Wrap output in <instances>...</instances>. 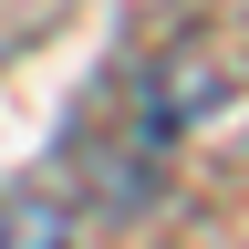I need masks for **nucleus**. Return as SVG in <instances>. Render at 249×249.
I'll list each match as a JSON object with an SVG mask.
<instances>
[{"instance_id": "nucleus-1", "label": "nucleus", "mask_w": 249, "mask_h": 249, "mask_svg": "<svg viewBox=\"0 0 249 249\" xmlns=\"http://www.w3.org/2000/svg\"><path fill=\"white\" fill-rule=\"evenodd\" d=\"M0 249H73V218L52 197H11L0 208Z\"/></svg>"}]
</instances>
